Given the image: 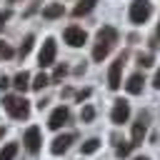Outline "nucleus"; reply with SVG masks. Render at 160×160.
Instances as JSON below:
<instances>
[{
	"mask_svg": "<svg viewBox=\"0 0 160 160\" xmlns=\"http://www.w3.org/2000/svg\"><path fill=\"white\" fill-rule=\"evenodd\" d=\"M10 15H12L10 10H2V12H0V30H2V25H5L8 20H10Z\"/></svg>",
	"mask_w": 160,
	"mask_h": 160,
	"instance_id": "nucleus-25",
	"label": "nucleus"
},
{
	"mask_svg": "<svg viewBox=\"0 0 160 160\" xmlns=\"http://www.w3.org/2000/svg\"><path fill=\"white\" fill-rule=\"evenodd\" d=\"M115 42H118V30H115L112 25H105V28H100V30H98V35H95L92 60L102 62V60L108 58V52H110V50L115 48Z\"/></svg>",
	"mask_w": 160,
	"mask_h": 160,
	"instance_id": "nucleus-1",
	"label": "nucleus"
},
{
	"mask_svg": "<svg viewBox=\"0 0 160 160\" xmlns=\"http://www.w3.org/2000/svg\"><path fill=\"white\" fill-rule=\"evenodd\" d=\"M142 82H145V78H142L140 72H135V75H130V78H128L125 90H128L130 95H140V92H142Z\"/></svg>",
	"mask_w": 160,
	"mask_h": 160,
	"instance_id": "nucleus-12",
	"label": "nucleus"
},
{
	"mask_svg": "<svg viewBox=\"0 0 160 160\" xmlns=\"http://www.w3.org/2000/svg\"><path fill=\"white\" fill-rule=\"evenodd\" d=\"M68 118H70V110L65 108V105H60V108H55L52 112H50V120H48V128L50 130H60L65 122H68Z\"/></svg>",
	"mask_w": 160,
	"mask_h": 160,
	"instance_id": "nucleus-8",
	"label": "nucleus"
},
{
	"mask_svg": "<svg viewBox=\"0 0 160 160\" xmlns=\"http://www.w3.org/2000/svg\"><path fill=\"white\" fill-rule=\"evenodd\" d=\"M32 45H35V38H32V35H25V40L20 42L18 55H20V58H28V55H30V50H32Z\"/></svg>",
	"mask_w": 160,
	"mask_h": 160,
	"instance_id": "nucleus-16",
	"label": "nucleus"
},
{
	"mask_svg": "<svg viewBox=\"0 0 160 160\" xmlns=\"http://www.w3.org/2000/svg\"><path fill=\"white\" fill-rule=\"evenodd\" d=\"M152 88H158V90H160V70H158V72H155V78H152Z\"/></svg>",
	"mask_w": 160,
	"mask_h": 160,
	"instance_id": "nucleus-26",
	"label": "nucleus"
},
{
	"mask_svg": "<svg viewBox=\"0 0 160 160\" xmlns=\"http://www.w3.org/2000/svg\"><path fill=\"white\" fill-rule=\"evenodd\" d=\"M158 35H160V22H158Z\"/></svg>",
	"mask_w": 160,
	"mask_h": 160,
	"instance_id": "nucleus-31",
	"label": "nucleus"
},
{
	"mask_svg": "<svg viewBox=\"0 0 160 160\" xmlns=\"http://www.w3.org/2000/svg\"><path fill=\"white\" fill-rule=\"evenodd\" d=\"M18 155V142H8L2 150H0V160H12Z\"/></svg>",
	"mask_w": 160,
	"mask_h": 160,
	"instance_id": "nucleus-18",
	"label": "nucleus"
},
{
	"mask_svg": "<svg viewBox=\"0 0 160 160\" xmlns=\"http://www.w3.org/2000/svg\"><path fill=\"white\" fill-rule=\"evenodd\" d=\"M65 72H68V65H58V68H55V72H52V80H60Z\"/></svg>",
	"mask_w": 160,
	"mask_h": 160,
	"instance_id": "nucleus-22",
	"label": "nucleus"
},
{
	"mask_svg": "<svg viewBox=\"0 0 160 160\" xmlns=\"http://www.w3.org/2000/svg\"><path fill=\"white\" fill-rule=\"evenodd\" d=\"M122 65H125V55H120V58L110 65V72H108V85H110V90H118V88H120V72H122Z\"/></svg>",
	"mask_w": 160,
	"mask_h": 160,
	"instance_id": "nucleus-9",
	"label": "nucleus"
},
{
	"mask_svg": "<svg viewBox=\"0 0 160 160\" xmlns=\"http://www.w3.org/2000/svg\"><path fill=\"white\" fill-rule=\"evenodd\" d=\"M8 85H10V80H8V78H5V75H2V78H0V90H5V88H8Z\"/></svg>",
	"mask_w": 160,
	"mask_h": 160,
	"instance_id": "nucleus-27",
	"label": "nucleus"
},
{
	"mask_svg": "<svg viewBox=\"0 0 160 160\" xmlns=\"http://www.w3.org/2000/svg\"><path fill=\"white\" fill-rule=\"evenodd\" d=\"M140 65H142V68H150V65H152V55H150V52H148V55H140Z\"/></svg>",
	"mask_w": 160,
	"mask_h": 160,
	"instance_id": "nucleus-24",
	"label": "nucleus"
},
{
	"mask_svg": "<svg viewBox=\"0 0 160 160\" xmlns=\"http://www.w3.org/2000/svg\"><path fill=\"white\" fill-rule=\"evenodd\" d=\"M2 105H5V110H8L12 118H18V120H25V118L30 115V105H28V100H25L22 95H5V98H2Z\"/></svg>",
	"mask_w": 160,
	"mask_h": 160,
	"instance_id": "nucleus-2",
	"label": "nucleus"
},
{
	"mask_svg": "<svg viewBox=\"0 0 160 160\" xmlns=\"http://www.w3.org/2000/svg\"><path fill=\"white\" fill-rule=\"evenodd\" d=\"M62 15H65L62 2H50V5L42 8V18H45V20H55V18H62Z\"/></svg>",
	"mask_w": 160,
	"mask_h": 160,
	"instance_id": "nucleus-13",
	"label": "nucleus"
},
{
	"mask_svg": "<svg viewBox=\"0 0 160 160\" xmlns=\"http://www.w3.org/2000/svg\"><path fill=\"white\" fill-rule=\"evenodd\" d=\"M152 12V5L150 0H132L130 2V22L132 25H142Z\"/></svg>",
	"mask_w": 160,
	"mask_h": 160,
	"instance_id": "nucleus-3",
	"label": "nucleus"
},
{
	"mask_svg": "<svg viewBox=\"0 0 160 160\" xmlns=\"http://www.w3.org/2000/svg\"><path fill=\"white\" fill-rule=\"evenodd\" d=\"M2 132H5V130H2V128H0V140H2Z\"/></svg>",
	"mask_w": 160,
	"mask_h": 160,
	"instance_id": "nucleus-30",
	"label": "nucleus"
},
{
	"mask_svg": "<svg viewBox=\"0 0 160 160\" xmlns=\"http://www.w3.org/2000/svg\"><path fill=\"white\" fill-rule=\"evenodd\" d=\"M55 52H58L55 40H52V38H45V42H42V48H40V55H38V65H40V68L52 65V62H55Z\"/></svg>",
	"mask_w": 160,
	"mask_h": 160,
	"instance_id": "nucleus-4",
	"label": "nucleus"
},
{
	"mask_svg": "<svg viewBox=\"0 0 160 160\" xmlns=\"http://www.w3.org/2000/svg\"><path fill=\"white\" fill-rule=\"evenodd\" d=\"M22 142H25V148H28V152H40V145H42V138H40V128H28L25 130V138H22Z\"/></svg>",
	"mask_w": 160,
	"mask_h": 160,
	"instance_id": "nucleus-6",
	"label": "nucleus"
},
{
	"mask_svg": "<svg viewBox=\"0 0 160 160\" xmlns=\"http://www.w3.org/2000/svg\"><path fill=\"white\" fill-rule=\"evenodd\" d=\"M48 82H50V78H48L45 72H40V75H35V80L30 82V88H32V90H42Z\"/></svg>",
	"mask_w": 160,
	"mask_h": 160,
	"instance_id": "nucleus-19",
	"label": "nucleus"
},
{
	"mask_svg": "<svg viewBox=\"0 0 160 160\" xmlns=\"http://www.w3.org/2000/svg\"><path fill=\"white\" fill-rule=\"evenodd\" d=\"M10 2H15V0H10Z\"/></svg>",
	"mask_w": 160,
	"mask_h": 160,
	"instance_id": "nucleus-32",
	"label": "nucleus"
},
{
	"mask_svg": "<svg viewBox=\"0 0 160 160\" xmlns=\"http://www.w3.org/2000/svg\"><path fill=\"white\" fill-rule=\"evenodd\" d=\"M128 118H130V102H128V100H115L112 112H110V120H112L115 125H122Z\"/></svg>",
	"mask_w": 160,
	"mask_h": 160,
	"instance_id": "nucleus-7",
	"label": "nucleus"
},
{
	"mask_svg": "<svg viewBox=\"0 0 160 160\" xmlns=\"http://www.w3.org/2000/svg\"><path fill=\"white\" fill-rule=\"evenodd\" d=\"M75 140V135L72 132H65V135H58L55 140H52V145H50V152L52 155H62L68 148H70V142Z\"/></svg>",
	"mask_w": 160,
	"mask_h": 160,
	"instance_id": "nucleus-11",
	"label": "nucleus"
},
{
	"mask_svg": "<svg viewBox=\"0 0 160 160\" xmlns=\"http://www.w3.org/2000/svg\"><path fill=\"white\" fill-rule=\"evenodd\" d=\"M62 38H65V42H68L70 48H80V45H85V40H88L85 30H82V28H78V25H70V28H65Z\"/></svg>",
	"mask_w": 160,
	"mask_h": 160,
	"instance_id": "nucleus-5",
	"label": "nucleus"
},
{
	"mask_svg": "<svg viewBox=\"0 0 160 160\" xmlns=\"http://www.w3.org/2000/svg\"><path fill=\"white\" fill-rule=\"evenodd\" d=\"M95 2H98V0H80V2L75 5L72 15H75V18H82V15H88V12H90V10L95 8Z\"/></svg>",
	"mask_w": 160,
	"mask_h": 160,
	"instance_id": "nucleus-15",
	"label": "nucleus"
},
{
	"mask_svg": "<svg viewBox=\"0 0 160 160\" xmlns=\"http://www.w3.org/2000/svg\"><path fill=\"white\" fill-rule=\"evenodd\" d=\"M0 58H12V48H8L2 40H0Z\"/></svg>",
	"mask_w": 160,
	"mask_h": 160,
	"instance_id": "nucleus-23",
	"label": "nucleus"
},
{
	"mask_svg": "<svg viewBox=\"0 0 160 160\" xmlns=\"http://www.w3.org/2000/svg\"><path fill=\"white\" fill-rule=\"evenodd\" d=\"M12 85H15V90H18V92H25V90L30 88V75H28L25 70H20V72L12 78Z\"/></svg>",
	"mask_w": 160,
	"mask_h": 160,
	"instance_id": "nucleus-14",
	"label": "nucleus"
},
{
	"mask_svg": "<svg viewBox=\"0 0 160 160\" xmlns=\"http://www.w3.org/2000/svg\"><path fill=\"white\" fill-rule=\"evenodd\" d=\"M98 148H100V140H98V138H90V140H85V142L80 145V152H82V155H92Z\"/></svg>",
	"mask_w": 160,
	"mask_h": 160,
	"instance_id": "nucleus-17",
	"label": "nucleus"
},
{
	"mask_svg": "<svg viewBox=\"0 0 160 160\" xmlns=\"http://www.w3.org/2000/svg\"><path fill=\"white\" fill-rule=\"evenodd\" d=\"M88 95H90V90H82V92H78V100H80V102H82V100H85V98H88Z\"/></svg>",
	"mask_w": 160,
	"mask_h": 160,
	"instance_id": "nucleus-28",
	"label": "nucleus"
},
{
	"mask_svg": "<svg viewBox=\"0 0 160 160\" xmlns=\"http://www.w3.org/2000/svg\"><path fill=\"white\" fill-rule=\"evenodd\" d=\"M135 160H150V158H145V155H140V158H135Z\"/></svg>",
	"mask_w": 160,
	"mask_h": 160,
	"instance_id": "nucleus-29",
	"label": "nucleus"
},
{
	"mask_svg": "<svg viewBox=\"0 0 160 160\" xmlns=\"http://www.w3.org/2000/svg\"><path fill=\"white\" fill-rule=\"evenodd\" d=\"M132 148H135L132 142H125V145H118V148H115V155H118V158H125V155H130V150H132Z\"/></svg>",
	"mask_w": 160,
	"mask_h": 160,
	"instance_id": "nucleus-21",
	"label": "nucleus"
},
{
	"mask_svg": "<svg viewBox=\"0 0 160 160\" xmlns=\"http://www.w3.org/2000/svg\"><path fill=\"white\" fill-rule=\"evenodd\" d=\"M92 118H95V108H92V105H85L82 112H80V120H82V122H90Z\"/></svg>",
	"mask_w": 160,
	"mask_h": 160,
	"instance_id": "nucleus-20",
	"label": "nucleus"
},
{
	"mask_svg": "<svg viewBox=\"0 0 160 160\" xmlns=\"http://www.w3.org/2000/svg\"><path fill=\"white\" fill-rule=\"evenodd\" d=\"M148 115H140L135 122H132V145H142L145 135H148Z\"/></svg>",
	"mask_w": 160,
	"mask_h": 160,
	"instance_id": "nucleus-10",
	"label": "nucleus"
}]
</instances>
